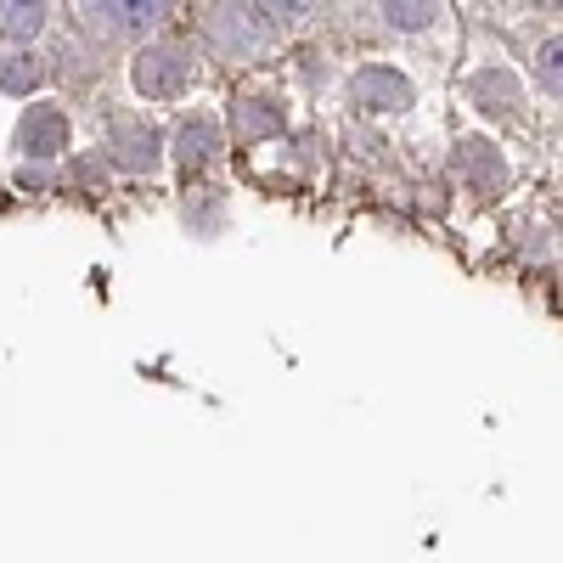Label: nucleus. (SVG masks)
Instances as JSON below:
<instances>
[{"label":"nucleus","mask_w":563,"mask_h":563,"mask_svg":"<svg viewBox=\"0 0 563 563\" xmlns=\"http://www.w3.org/2000/svg\"><path fill=\"white\" fill-rule=\"evenodd\" d=\"M192 79H198V63L186 57L180 45H153V52H141V63H135V85L147 90V97H158V102L180 97Z\"/></svg>","instance_id":"1"},{"label":"nucleus","mask_w":563,"mask_h":563,"mask_svg":"<svg viewBox=\"0 0 563 563\" xmlns=\"http://www.w3.org/2000/svg\"><path fill=\"white\" fill-rule=\"evenodd\" d=\"M63 141H68V119L57 108H29L23 124H18V147L45 158V153H63Z\"/></svg>","instance_id":"2"},{"label":"nucleus","mask_w":563,"mask_h":563,"mask_svg":"<svg viewBox=\"0 0 563 563\" xmlns=\"http://www.w3.org/2000/svg\"><path fill=\"white\" fill-rule=\"evenodd\" d=\"M90 18L108 23V29H141V23H153L169 0H85Z\"/></svg>","instance_id":"3"},{"label":"nucleus","mask_w":563,"mask_h":563,"mask_svg":"<svg viewBox=\"0 0 563 563\" xmlns=\"http://www.w3.org/2000/svg\"><path fill=\"white\" fill-rule=\"evenodd\" d=\"M124 169H153L158 164V130L153 124H119V153Z\"/></svg>","instance_id":"4"},{"label":"nucleus","mask_w":563,"mask_h":563,"mask_svg":"<svg viewBox=\"0 0 563 563\" xmlns=\"http://www.w3.org/2000/svg\"><path fill=\"white\" fill-rule=\"evenodd\" d=\"M467 90H474V102H479L485 113H512V108H519V79H512V74H501V68L479 74V79L467 85Z\"/></svg>","instance_id":"5"},{"label":"nucleus","mask_w":563,"mask_h":563,"mask_svg":"<svg viewBox=\"0 0 563 563\" xmlns=\"http://www.w3.org/2000/svg\"><path fill=\"white\" fill-rule=\"evenodd\" d=\"M456 175H467L479 186V192H490V186L501 180V164H496V153L485 147V141H462V153H456Z\"/></svg>","instance_id":"6"},{"label":"nucleus","mask_w":563,"mask_h":563,"mask_svg":"<svg viewBox=\"0 0 563 563\" xmlns=\"http://www.w3.org/2000/svg\"><path fill=\"white\" fill-rule=\"evenodd\" d=\"M355 97H361L366 108H400V102H406V79H395V74H361Z\"/></svg>","instance_id":"7"},{"label":"nucleus","mask_w":563,"mask_h":563,"mask_svg":"<svg viewBox=\"0 0 563 563\" xmlns=\"http://www.w3.org/2000/svg\"><path fill=\"white\" fill-rule=\"evenodd\" d=\"M45 23V0H0V29L29 40L34 29Z\"/></svg>","instance_id":"8"},{"label":"nucleus","mask_w":563,"mask_h":563,"mask_svg":"<svg viewBox=\"0 0 563 563\" xmlns=\"http://www.w3.org/2000/svg\"><path fill=\"white\" fill-rule=\"evenodd\" d=\"M209 153H214V124H209V119L186 124V130H180V158H186V169H203Z\"/></svg>","instance_id":"9"},{"label":"nucleus","mask_w":563,"mask_h":563,"mask_svg":"<svg viewBox=\"0 0 563 563\" xmlns=\"http://www.w3.org/2000/svg\"><path fill=\"white\" fill-rule=\"evenodd\" d=\"M0 85H7V90H34L40 85V63L34 57H0Z\"/></svg>","instance_id":"10"},{"label":"nucleus","mask_w":563,"mask_h":563,"mask_svg":"<svg viewBox=\"0 0 563 563\" xmlns=\"http://www.w3.org/2000/svg\"><path fill=\"white\" fill-rule=\"evenodd\" d=\"M384 12L400 23V29H417V23H429L440 12V0H384Z\"/></svg>","instance_id":"11"},{"label":"nucleus","mask_w":563,"mask_h":563,"mask_svg":"<svg viewBox=\"0 0 563 563\" xmlns=\"http://www.w3.org/2000/svg\"><path fill=\"white\" fill-rule=\"evenodd\" d=\"M265 7H276V12H282V18H294V12H299V7H305V0H265Z\"/></svg>","instance_id":"12"}]
</instances>
